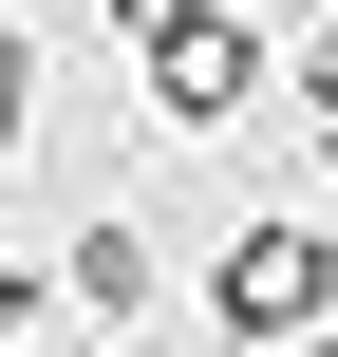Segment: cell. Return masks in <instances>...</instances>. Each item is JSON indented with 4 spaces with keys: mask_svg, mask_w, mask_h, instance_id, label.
I'll list each match as a JSON object with an SVG mask.
<instances>
[{
    "mask_svg": "<svg viewBox=\"0 0 338 357\" xmlns=\"http://www.w3.org/2000/svg\"><path fill=\"white\" fill-rule=\"evenodd\" d=\"M132 56H151V113H169V132H245V113H263V75H282L226 0H151V19H132Z\"/></svg>",
    "mask_w": 338,
    "mask_h": 357,
    "instance_id": "1",
    "label": "cell"
},
{
    "mask_svg": "<svg viewBox=\"0 0 338 357\" xmlns=\"http://www.w3.org/2000/svg\"><path fill=\"white\" fill-rule=\"evenodd\" d=\"M207 301H226V339H320L338 320V245L320 226H301V207H245V226H226V264H207Z\"/></svg>",
    "mask_w": 338,
    "mask_h": 357,
    "instance_id": "2",
    "label": "cell"
},
{
    "mask_svg": "<svg viewBox=\"0 0 338 357\" xmlns=\"http://www.w3.org/2000/svg\"><path fill=\"white\" fill-rule=\"evenodd\" d=\"M56 282H75L94 320H151V282H169V264H151V226H132V207H94V226L56 245Z\"/></svg>",
    "mask_w": 338,
    "mask_h": 357,
    "instance_id": "3",
    "label": "cell"
},
{
    "mask_svg": "<svg viewBox=\"0 0 338 357\" xmlns=\"http://www.w3.org/2000/svg\"><path fill=\"white\" fill-rule=\"evenodd\" d=\"M301 151H320V169H338V19H320V38H301Z\"/></svg>",
    "mask_w": 338,
    "mask_h": 357,
    "instance_id": "4",
    "label": "cell"
},
{
    "mask_svg": "<svg viewBox=\"0 0 338 357\" xmlns=\"http://www.w3.org/2000/svg\"><path fill=\"white\" fill-rule=\"evenodd\" d=\"M19 151H38V56L0 38V169H19Z\"/></svg>",
    "mask_w": 338,
    "mask_h": 357,
    "instance_id": "5",
    "label": "cell"
},
{
    "mask_svg": "<svg viewBox=\"0 0 338 357\" xmlns=\"http://www.w3.org/2000/svg\"><path fill=\"white\" fill-rule=\"evenodd\" d=\"M0 339H38V264H0Z\"/></svg>",
    "mask_w": 338,
    "mask_h": 357,
    "instance_id": "6",
    "label": "cell"
},
{
    "mask_svg": "<svg viewBox=\"0 0 338 357\" xmlns=\"http://www.w3.org/2000/svg\"><path fill=\"white\" fill-rule=\"evenodd\" d=\"M282 357H338V320H320V339H282Z\"/></svg>",
    "mask_w": 338,
    "mask_h": 357,
    "instance_id": "7",
    "label": "cell"
},
{
    "mask_svg": "<svg viewBox=\"0 0 338 357\" xmlns=\"http://www.w3.org/2000/svg\"><path fill=\"white\" fill-rule=\"evenodd\" d=\"M226 357H263V339H226Z\"/></svg>",
    "mask_w": 338,
    "mask_h": 357,
    "instance_id": "8",
    "label": "cell"
}]
</instances>
